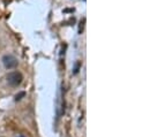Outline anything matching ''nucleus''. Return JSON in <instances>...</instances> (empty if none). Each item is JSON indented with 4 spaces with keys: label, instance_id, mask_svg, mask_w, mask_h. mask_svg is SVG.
Instances as JSON below:
<instances>
[{
    "label": "nucleus",
    "instance_id": "f257e3e1",
    "mask_svg": "<svg viewBox=\"0 0 149 137\" xmlns=\"http://www.w3.org/2000/svg\"><path fill=\"white\" fill-rule=\"evenodd\" d=\"M23 75L20 71H12L7 75V82L10 86H17L22 83Z\"/></svg>",
    "mask_w": 149,
    "mask_h": 137
},
{
    "label": "nucleus",
    "instance_id": "f03ea898",
    "mask_svg": "<svg viewBox=\"0 0 149 137\" xmlns=\"http://www.w3.org/2000/svg\"><path fill=\"white\" fill-rule=\"evenodd\" d=\"M2 64H3V66L7 69H13L17 66L19 61H17V59H16L14 55L7 54V55H5V57L2 58Z\"/></svg>",
    "mask_w": 149,
    "mask_h": 137
},
{
    "label": "nucleus",
    "instance_id": "7ed1b4c3",
    "mask_svg": "<svg viewBox=\"0 0 149 137\" xmlns=\"http://www.w3.org/2000/svg\"><path fill=\"white\" fill-rule=\"evenodd\" d=\"M24 96H26V92H20L19 95H16V96H15V100H16V102H19V100H21V99H22V97H24Z\"/></svg>",
    "mask_w": 149,
    "mask_h": 137
},
{
    "label": "nucleus",
    "instance_id": "20e7f679",
    "mask_svg": "<svg viewBox=\"0 0 149 137\" xmlns=\"http://www.w3.org/2000/svg\"><path fill=\"white\" fill-rule=\"evenodd\" d=\"M84 23H86V20L83 19V20L80 22V28H79V33H80V34L83 31V28H84Z\"/></svg>",
    "mask_w": 149,
    "mask_h": 137
}]
</instances>
